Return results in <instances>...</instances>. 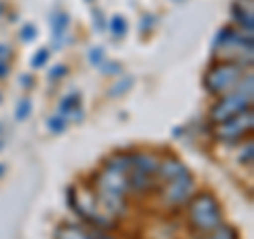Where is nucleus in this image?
Segmentation results:
<instances>
[{"label": "nucleus", "instance_id": "nucleus-18", "mask_svg": "<svg viewBox=\"0 0 254 239\" xmlns=\"http://www.w3.org/2000/svg\"><path fill=\"white\" fill-rule=\"evenodd\" d=\"M34 38H36V26H32V23L23 26V30H21V41L30 43V41H34Z\"/></svg>", "mask_w": 254, "mask_h": 239}, {"label": "nucleus", "instance_id": "nucleus-25", "mask_svg": "<svg viewBox=\"0 0 254 239\" xmlns=\"http://www.w3.org/2000/svg\"><path fill=\"white\" fill-rule=\"evenodd\" d=\"M95 23H98V28L104 26V21H102V13H100V11H95Z\"/></svg>", "mask_w": 254, "mask_h": 239}, {"label": "nucleus", "instance_id": "nucleus-5", "mask_svg": "<svg viewBox=\"0 0 254 239\" xmlns=\"http://www.w3.org/2000/svg\"><path fill=\"white\" fill-rule=\"evenodd\" d=\"M252 125H254L252 110H248V113H242V115H237L233 119H227V121H222V123H216L214 133H216V138L222 140V142H235L237 138L250 133Z\"/></svg>", "mask_w": 254, "mask_h": 239}, {"label": "nucleus", "instance_id": "nucleus-15", "mask_svg": "<svg viewBox=\"0 0 254 239\" xmlns=\"http://www.w3.org/2000/svg\"><path fill=\"white\" fill-rule=\"evenodd\" d=\"M47 61H49V49H41V51L34 53V58H32V61H30V66L32 68H43Z\"/></svg>", "mask_w": 254, "mask_h": 239}, {"label": "nucleus", "instance_id": "nucleus-8", "mask_svg": "<svg viewBox=\"0 0 254 239\" xmlns=\"http://www.w3.org/2000/svg\"><path fill=\"white\" fill-rule=\"evenodd\" d=\"M187 172V167L182 165L180 161H176V159H165L163 163H159V170H157V174L161 176L165 182H170V180H174L176 176H180V174H185Z\"/></svg>", "mask_w": 254, "mask_h": 239}, {"label": "nucleus", "instance_id": "nucleus-1", "mask_svg": "<svg viewBox=\"0 0 254 239\" xmlns=\"http://www.w3.org/2000/svg\"><path fill=\"white\" fill-rule=\"evenodd\" d=\"M129 157H115L108 163L106 170H102L95 178L98 184V195L102 199V203L113 212L119 214L123 212V195L129 190Z\"/></svg>", "mask_w": 254, "mask_h": 239}, {"label": "nucleus", "instance_id": "nucleus-20", "mask_svg": "<svg viewBox=\"0 0 254 239\" xmlns=\"http://www.w3.org/2000/svg\"><path fill=\"white\" fill-rule=\"evenodd\" d=\"M64 74H66V66H55L51 72H49L51 78H58V76H64Z\"/></svg>", "mask_w": 254, "mask_h": 239}, {"label": "nucleus", "instance_id": "nucleus-27", "mask_svg": "<svg viewBox=\"0 0 254 239\" xmlns=\"http://www.w3.org/2000/svg\"><path fill=\"white\" fill-rule=\"evenodd\" d=\"M2 174H4V165H0V176H2Z\"/></svg>", "mask_w": 254, "mask_h": 239}, {"label": "nucleus", "instance_id": "nucleus-17", "mask_svg": "<svg viewBox=\"0 0 254 239\" xmlns=\"http://www.w3.org/2000/svg\"><path fill=\"white\" fill-rule=\"evenodd\" d=\"M47 125H49V129L53 133H62L64 129H66V119L64 117H51L49 121H47Z\"/></svg>", "mask_w": 254, "mask_h": 239}, {"label": "nucleus", "instance_id": "nucleus-26", "mask_svg": "<svg viewBox=\"0 0 254 239\" xmlns=\"http://www.w3.org/2000/svg\"><path fill=\"white\" fill-rule=\"evenodd\" d=\"M6 55H9V49H6L4 45H0V60H4Z\"/></svg>", "mask_w": 254, "mask_h": 239}, {"label": "nucleus", "instance_id": "nucleus-21", "mask_svg": "<svg viewBox=\"0 0 254 239\" xmlns=\"http://www.w3.org/2000/svg\"><path fill=\"white\" fill-rule=\"evenodd\" d=\"M131 81H123V83H119V87H115V89H110V95H119L121 91H125L127 87H129Z\"/></svg>", "mask_w": 254, "mask_h": 239}, {"label": "nucleus", "instance_id": "nucleus-6", "mask_svg": "<svg viewBox=\"0 0 254 239\" xmlns=\"http://www.w3.org/2000/svg\"><path fill=\"white\" fill-rule=\"evenodd\" d=\"M193 176H190L189 172L180 174V176H176L174 180L168 182V186H165L163 190V197H165V203L168 205H178L182 201H187V199L190 197V193H193Z\"/></svg>", "mask_w": 254, "mask_h": 239}, {"label": "nucleus", "instance_id": "nucleus-9", "mask_svg": "<svg viewBox=\"0 0 254 239\" xmlns=\"http://www.w3.org/2000/svg\"><path fill=\"white\" fill-rule=\"evenodd\" d=\"M55 239H93V233H87L76 225H62L55 233Z\"/></svg>", "mask_w": 254, "mask_h": 239}, {"label": "nucleus", "instance_id": "nucleus-2", "mask_svg": "<svg viewBox=\"0 0 254 239\" xmlns=\"http://www.w3.org/2000/svg\"><path fill=\"white\" fill-rule=\"evenodd\" d=\"M237 89L229 91V95H225L220 102H216V106L212 108V121L214 123H222L227 119H233L237 115L250 110V102H252V74H248L244 83L235 85Z\"/></svg>", "mask_w": 254, "mask_h": 239}, {"label": "nucleus", "instance_id": "nucleus-13", "mask_svg": "<svg viewBox=\"0 0 254 239\" xmlns=\"http://www.w3.org/2000/svg\"><path fill=\"white\" fill-rule=\"evenodd\" d=\"M108 28H110V34L121 38V36H125V32H127V21L121 17V15H115V17L108 21Z\"/></svg>", "mask_w": 254, "mask_h": 239}, {"label": "nucleus", "instance_id": "nucleus-16", "mask_svg": "<svg viewBox=\"0 0 254 239\" xmlns=\"http://www.w3.org/2000/svg\"><path fill=\"white\" fill-rule=\"evenodd\" d=\"M32 113V102L30 100H21L17 104V110H15V117H17V121H23V119H28Z\"/></svg>", "mask_w": 254, "mask_h": 239}, {"label": "nucleus", "instance_id": "nucleus-14", "mask_svg": "<svg viewBox=\"0 0 254 239\" xmlns=\"http://www.w3.org/2000/svg\"><path fill=\"white\" fill-rule=\"evenodd\" d=\"M203 239H237V233L231 229V227H218V229H214L210 231V235L208 237H203Z\"/></svg>", "mask_w": 254, "mask_h": 239}, {"label": "nucleus", "instance_id": "nucleus-22", "mask_svg": "<svg viewBox=\"0 0 254 239\" xmlns=\"http://www.w3.org/2000/svg\"><path fill=\"white\" fill-rule=\"evenodd\" d=\"M6 74H9V63L6 60H0V78H4Z\"/></svg>", "mask_w": 254, "mask_h": 239}, {"label": "nucleus", "instance_id": "nucleus-10", "mask_svg": "<svg viewBox=\"0 0 254 239\" xmlns=\"http://www.w3.org/2000/svg\"><path fill=\"white\" fill-rule=\"evenodd\" d=\"M233 17H235V21L240 23V26L248 32V34H252V28H254V23H252V11L248 9L246 11L244 6L237 2V4H233Z\"/></svg>", "mask_w": 254, "mask_h": 239}, {"label": "nucleus", "instance_id": "nucleus-3", "mask_svg": "<svg viewBox=\"0 0 254 239\" xmlns=\"http://www.w3.org/2000/svg\"><path fill=\"white\" fill-rule=\"evenodd\" d=\"M189 214H190V225L197 231H203V233H210V231L222 225V210L216 197L210 193H199L190 199Z\"/></svg>", "mask_w": 254, "mask_h": 239}, {"label": "nucleus", "instance_id": "nucleus-12", "mask_svg": "<svg viewBox=\"0 0 254 239\" xmlns=\"http://www.w3.org/2000/svg\"><path fill=\"white\" fill-rule=\"evenodd\" d=\"M76 108H78V95L76 93H70V95H66V98L62 100L60 113L62 115H70V113H72L76 117Z\"/></svg>", "mask_w": 254, "mask_h": 239}, {"label": "nucleus", "instance_id": "nucleus-11", "mask_svg": "<svg viewBox=\"0 0 254 239\" xmlns=\"http://www.w3.org/2000/svg\"><path fill=\"white\" fill-rule=\"evenodd\" d=\"M68 23H70V19H68L66 13H58V15L53 17V36H55V41H58L60 36L66 34Z\"/></svg>", "mask_w": 254, "mask_h": 239}, {"label": "nucleus", "instance_id": "nucleus-4", "mask_svg": "<svg viewBox=\"0 0 254 239\" xmlns=\"http://www.w3.org/2000/svg\"><path fill=\"white\" fill-rule=\"evenodd\" d=\"M242 76H244V66H242V63L225 61V63L214 66L210 72L205 74L203 83H205V89H208L210 93L220 95V93L233 91Z\"/></svg>", "mask_w": 254, "mask_h": 239}, {"label": "nucleus", "instance_id": "nucleus-7", "mask_svg": "<svg viewBox=\"0 0 254 239\" xmlns=\"http://www.w3.org/2000/svg\"><path fill=\"white\" fill-rule=\"evenodd\" d=\"M129 170H136L140 174H146V176H155L157 170H159V161L155 157L144 155V153H138V155H131L129 157Z\"/></svg>", "mask_w": 254, "mask_h": 239}, {"label": "nucleus", "instance_id": "nucleus-19", "mask_svg": "<svg viewBox=\"0 0 254 239\" xmlns=\"http://www.w3.org/2000/svg\"><path fill=\"white\" fill-rule=\"evenodd\" d=\"M102 58H104V51H102L100 47L91 49V53H89V61H91V63H95V66H98V63L102 61Z\"/></svg>", "mask_w": 254, "mask_h": 239}, {"label": "nucleus", "instance_id": "nucleus-23", "mask_svg": "<svg viewBox=\"0 0 254 239\" xmlns=\"http://www.w3.org/2000/svg\"><path fill=\"white\" fill-rule=\"evenodd\" d=\"M246 161H252V142H250V144H248V150H246V155L242 157V163H246Z\"/></svg>", "mask_w": 254, "mask_h": 239}, {"label": "nucleus", "instance_id": "nucleus-24", "mask_svg": "<svg viewBox=\"0 0 254 239\" xmlns=\"http://www.w3.org/2000/svg\"><path fill=\"white\" fill-rule=\"evenodd\" d=\"M104 72H106V74H108V72H113V74H115V72H119V63H115V61H113V63H106Z\"/></svg>", "mask_w": 254, "mask_h": 239}]
</instances>
